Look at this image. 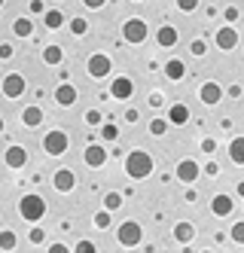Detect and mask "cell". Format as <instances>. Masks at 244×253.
Wrapping results in <instances>:
<instances>
[{"label": "cell", "mask_w": 244, "mask_h": 253, "mask_svg": "<svg viewBox=\"0 0 244 253\" xmlns=\"http://www.w3.org/2000/svg\"><path fill=\"white\" fill-rule=\"evenodd\" d=\"M229 159L235 165H244V137H232L229 143Z\"/></svg>", "instance_id": "22"}, {"label": "cell", "mask_w": 244, "mask_h": 253, "mask_svg": "<svg viewBox=\"0 0 244 253\" xmlns=\"http://www.w3.org/2000/svg\"><path fill=\"white\" fill-rule=\"evenodd\" d=\"M149 131H153L156 137H162V134L168 131V122H165V119H153V122H149Z\"/></svg>", "instance_id": "28"}, {"label": "cell", "mask_w": 244, "mask_h": 253, "mask_svg": "<svg viewBox=\"0 0 244 253\" xmlns=\"http://www.w3.org/2000/svg\"><path fill=\"white\" fill-rule=\"evenodd\" d=\"M0 88H3V95H6V98H22V95H25V88H28V83H25L22 74H6L3 83H0Z\"/></svg>", "instance_id": "7"}, {"label": "cell", "mask_w": 244, "mask_h": 253, "mask_svg": "<svg viewBox=\"0 0 244 253\" xmlns=\"http://www.w3.org/2000/svg\"><path fill=\"white\" fill-rule=\"evenodd\" d=\"M49 250H52V253H67L70 247H67V244H61V241H55V244H52Z\"/></svg>", "instance_id": "42"}, {"label": "cell", "mask_w": 244, "mask_h": 253, "mask_svg": "<svg viewBox=\"0 0 244 253\" xmlns=\"http://www.w3.org/2000/svg\"><path fill=\"white\" fill-rule=\"evenodd\" d=\"M101 134H104V140H116L119 137V125H101Z\"/></svg>", "instance_id": "30"}, {"label": "cell", "mask_w": 244, "mask_h": 253, "mask_svg": "<svg viewBox=\"0 0 244 253\" xmlns=\"http://www.w3.org/2000/svg\"><path fill=\"white\" fill-rule=\"evenodd\" d=\"M162 104V95H149V107H159Z\"/></svg>", "instance_id": "45"}, {"label": "cell", "mask_w": 244, "mask_h": 253, "mask_svg": "<svg viewBox=\"0 0 244 253\" xmlns=\"http://www.w3.org/2000/svg\"><path fill=\"white\" fill-rule=\"evenodd\" d=\"M201 174V168H198V162L195 159H183L180 165H177V177L183 180V183H195V177Z\"/></svg>", "instance_id": "12"}, {"label": "cell", "mask_w": 244, "mask_h": 253, "mask_svg": "<svg viewBox=\"0 0 244 253\" xmlns=\"http://www.w3.org/2000/svg\"><path fill=\"white\" fill-rule=\"evenodd\" d=\"M18 213H22L28 223L43 220V216H46V198H43V195H37V192L25 195L22 202H18Z\"/></svg>", "instance_id": "2"}, {"label": "cell", "mask_w": 244, "mask_h": 253, "mask_svg": "<svg viewBox=\"0 0 244 253\" xmlns=\"http://www.w3.org/2000/svg\"><path fill=\"white\" fill-rule=\"evenodd\" d=\"M226 22H229V25H232V22H238V9H235V6H229V9H226Z\"/></svg>", "instance_id": "41"}, {"label": "cell", "mask_w": 244, "mask_h": 253, "mask_svg": "<svg viewBox=\"0 0 244 253\" xmlns=\"http://www.w3.org/2000/svg\"><path fill=\"white\" fill-rule=\"evenodd\" d=\"M204 171H208V174H211V177H217V174H220V168H217V165H214V162H211V165H208V168H204Z\"/></svg>", "instance_id": "46"}, {"label": "cell", "mask_w": 244, "mask_h": 253, "mask_svg": "<svg viewBox=\"0 0 244 253\" xmlns=\"http://www.w3.org/2000/svg\"><path fill=\"white\" fill-rule=\"evenodd\" d=\"M125 122H138V110H135V107H128V110H125Z\"/></svg>", "instance_id": "43"}, {"label": "cell", "mask_w": 244, "mask_h": 253, "mask_svg": "<svg viewBox=\"0 0 244 253\" xmlns=\"http://www.w3.org/2000/svg\"><path fill=\"white\" fill-rule=\"evenodd\" d=\"M43 61H46L49 67L61 64V61H64V52H61V46H46V49H43Z\"/></svg>", "instance_id": "23"}, {"label": "cell", "mask_w": 244, "mask_h": 253, "mask_svg": "<svg viewBox=\"0 0 244 253\" xmlns=\"http://www.w3.org/2000/svg\"><path fill=\"white\" fill-rule=\"evenodd\" d=\"M125 174L131 180H146L149 174H153V156H149L146 150H131L125 156Z\"/></svg>", "instance_id": "1"}, {"label": "cell", "mask_w": 244, "mask_h": 253, "mask_svg": "<svg viewBox=\"0 0 244 253\" xmlns=\"http://www.w3.org/2000/svg\"><path fill=\"white\" fill-rule=\"evenodd\" d=\"M55 101H58L61 107H73L77 104V88H73L70 83H61L58 88H55Z\"/></svg>", "instance_id": "16"}, {"label": "cell", "mask_w": 244, "mask_h": 253, "mask_svg": "<svg viewBox=\"0 0 244 253\" xmlns=\"http://www.w3.org/2000/svg\"><path fill=\"white\" fill-rule=\"evenodd\" d=\"M12 58V46L9 43H0V61H9Z\"/></svg>", "instance_id": "37"}, {"label": "cell", "mask_w": 244, "mask_h": 253, "mask_svg": "<svg viewBox=\"0 0 244 253\" xmlns=\"http://www.w3.org/2000/svg\"><path fill=\"white\" fill-rule=\"evenodd\" d=\"M73 250H77V253H92V250H95V244H92V241H80Z\"/></svg>", "instance_id": "38"}, {"label": "cell", "mask_w": 244, "mask_h": 253, "mask_svg": "<svg viewBox=\"0 0 244 253\" xmlns=\"http://www.w3.org/2000/svg\"><path fill=\"white\" fill-rule=\"evenodd\" d=\"M52 186L58 189V192H70L73 186H77V174H73L70 168H58L52 174Z\"/></svg>", "instance_id": "9"}, {"label": "cell", "mask_w": 244, "mask_h": 253, "mask_svg": "<svg viewBox=\"0 0 244 253\" xmlns=\"http://www.w3.org/2000/svg\"><path fill=\"white\" fill-rule=\"evenodd\" d=\"M104 208H107V211L122 208V195H119V192H107V195H104Z\"/></svg>", "instance_id": "27"}, {"label": "cell", "mask_w": 244, "mask_h": 253, "mask_svg": "<svg viewBox=\"0 0 244 253\" xmlns=\"http://www.w3.org/2000/svg\"><path fill=\"white\" fill-rule=\"evenodd\" d=\"M86 122L92 125V128H98V125H101V113H98V110H89V113H86Z\"/></svg>", "instance_id": "36"}, {"label": "cell", "mask_w": 244, "mask_h": 253, "mask_svg": "<svg viewBox=\"0 0 244 253\" xmlns=\"http://www.w3.org/2000/svg\"><path fill=\"white\" fill-rule=\"evenodd\" d=\"M43 22H46L49 31H58V28L64 25V15H61L58 9H46V12H43Z\"/></svg>", "instance_id": "24"}, {"label": "cell", "mask_w": 244, "mask_h": 253, "mask_svg": "<svg viewBox=\"0 0 244 253\" xmlns=\"http://www.w3.org/2000/svg\"><path fill=\"white\" fill-rule=\"evenodd\" d=\"M0 131H3V116H0Z\"/></svg>", "instance_id": "48"}, {"label": "cell", "mask_w": 244, "mask_h": 253, "mask_svg": "<svg viewBox=\"0 0 244 253\" xmlns=\"http://www.w3.org/2000/svg\"><path fill=\"white\" fill-rule=\"evenodd\" d=\"M12 31H15V37H31L34 25H31V19H15L12 22Z\"/></svg>", "instance_id": "25"}, {"label": "cell", "mask_w": 244, "mask_h": 253, "mask_svg": "<svg viewBox=\"0 0 244 253\" xmlns=\"http://www.w3.org/2000/svg\"><path fill=\"white\" fill-rule=\"evenodd\" d=\"M15 244H18L15 232H9V229H0V250H15Z\"/></svg>", "instance_id": "26"}, {"label": "cell", "mask_w": 244, "mask_h": 253, "mask_svg": "<svg viewBox=\"0 0 244 253\" xmlns=\"http://www.w3.org/2000/svg\"><path fill=\"white\" fill-rule=\"evenodd\" d=\"M83 159H86V165H89V168H104V165H107V150L92 143V147L83 153Z\"/></svg>", "instance_id": "13"}, {"label": "cell", "mask_w": 244, "mask_h": 253, "mask_svg": "<svg viewBox=\"0 0 244 253\" xmlns=\"http://www.w3.org/2000/svg\"><path fill=\"white\" fill-rule=\"evenodd\" d=\"M67 147H70V137H67L64 131H49V134L43 137V150H46L49 156H64Z\"/></svg>", "instance_id": "5"}, {"label": "cell", "mask_w": 244, "mask_h": 253, "mask_svg": "<svg viewBox=\"0 0 244 253\" xmlns=\"http://www.w3.org/2000/svg\"><path fill=\"white\" fill-rule=\"evenodd\" d=\"M31 12H43V3H40V0H31Z\"/></svg>", "instance_id": "44"}, {"label": "cell", "mask_w": 244, "mask_h": 253, "mask_svg": "<svg viewBox=\"0 0 244 253\" xmlns=\"http://www.w3.org/2000/svg\"><path fill=\"white\" fill-rule=\"evenodd\" d=\"M28 238H31V244H43V241H46V232H43V229H31Z\"/></svg>", "instance_id": "33"}, {"label": "cell", "mask_w": 244, "mask_h": 253, "mask_svg": "<svg viewBox=\"0 0 244 253\" xmlns=\"http://www.w3.org/2000/svg\"><path fill=\"white\" fill-rule=\"evenodd\" d=\"M238 195L244 198V180H241V183H238Z\"/></svg>", "instance_id": "47"}, {"label": "cell", "mask_w": 244, "mask_h": 253, "mask_svg": "<svg viewBox=\"0 0 244 253\" xmlns=\"http://www.w3.org/2000/svg\"><path fill=\"white\" fill-rule=\"evenodd\" d=\"M177 28H171V25H165V28H159L156 31V43L162 46V49H174L177 46Z\"/></svg>", "instance_id": "15"}, {"label": "cell", "mask_w": 244, "mask_h": 253, "mask_svg": "<svg viewBox=\"0 0 244 253\" xmlns=\"http://www.w3.org/2000/svg\"><path fill=\"white\" fill-rule=\"evenodd\" d=\"M214 43H217L223 52L235 49V46H238V31H235L232 25H226V28H217V34H214Z\"/></svg>", "instance_id": "8"}, {"label": "cell", "mask_w": 244, "mask_h": 253, "mask_svg": "<svg viewBox=\"0 0 244 253\" xmlns=\"http://www.w3.org/2000/svg\"><path fill=\"white\" fill-rule=\"evenodd\" d=\"M201 150H204V153H214V150H217V143H214L211 137H204V140H201Z\"/></svg>", "instance_id": "39"}, {"label": "cell", "mask_w": 244, "mask_h": 253, "mask_svg": "<svg viewBox=\"0 0 244 253\" xmlns=\"http://www.w3.org/2000/svg\"><path fill=\"white\" fill-rule=\"evenodd\" d=\"M116 238H119V244H122V247H138V244L144 241V229H141V223L128 220V223H122V226H119Z\"/></svg>", "instance_id": "3"}, {"label": "cell", "mask_w": 244, "mask_h": 253, "mask_svg": "<svg viewBox=\"0 0 244 253\" xmlns=\"http://www.w3.org/2000/svg\"><path fill=\"white\" fill-rule=\"evenodd\" d=\"M83 3H86L89 9H101V6L107 3V0H83Z\"/></svg>", "instance_id": "40"}, {"label": "cell", "mask_w": 244, "mask_h": 253, "mask_svg": "<svg viewBox=\"0 0 244 253\" xmlns=\"http://www.w3.org/2000/svg\"><path fill=\"white\" fill-rule=\"evenodd\" d=\"M122 37L128 40V43H144L146 40V22L144 19H128L125 25H122Z\"/></svg>", "instance_id": "6"}, {"label": "cell", "mask_w": 244, "mask_h": 253, "mask_svg": "<svg viewBox=\"0 0 244 253\" xmlns=\"http://www.w3.org/2000/svg\"><path fill=\"white\" fill-rule=\"evenodd\" d=\"M95 226H98V229H107V226H110V211L95 213Z\"/></svg>", "instance_id": "32"}, {"label": "cell", "mask_w": 244, "mask_h": 253, "mask_svg": "<svg viewBox=\"0 0 244 253\" xmlns=\"http://www.w3.org/2000/svg\"><path fill=\"white\" fill-rule=\"evenodd\" d=\"M168 122H171V125H186V122H190V107H186V104H171Z\"/></svg>", "instance_id": "18"}, {"label": "cell", "mask_w": 244, "mask_h": 253, "mask_svg": "<svg viewBox=\"0 0 244 253\" xmlns=\"http://www.w3.org/2000/svg\"><path fill=\"white\" fill-rule=\"evenodd\" d=\"M232 208H235V205H232V198H229V195H223V192H220V195H214L211 211H214L217 216H229V213H232Z\"/></svg>", "instance_id": "20"}, {"label": "cell", "mask_w": 244, "mask_h": 253, "mask_svg": "<svg viewBox=\"0 0 244 253\" xmlns=\"http://www.w3.org/2000/svg\"><path fill=\"white\" fill-rule=\"evenodd\" d=\"M3 3H6V0H0V9H3Z\"/></svg>", "instance_id": "49"}, {"label": "cell", "mask_w": 244, "mask_h": 253, "mask_svg": "<svg viewBox=\"0 0 244 253\" xmlns=\"http://www.w3.org/2000/svg\"><path fill=\"white\" fill-rule=\"evenodd\" d=\"M174 238H177L180 244H190V241L195 238V223H190V220H180V223L174 226Z\"/></svg>", "instance_id": "17"}, {"label": "cell", "mask_w": 244, "mask_h": 253, "mask_svg": "<svg viewBox=\"0 0 244 253\" xmlns=\"http://www.w3.org/2000/svg\"><path fill=\"white\" fill-rule=\"evenodd\" d=\"M110 67H113V61H110L104 52H95V55L86 61V70H89L92 80H104V77H110Z\"/></svg>", "instance_id": "4"}, {"label": "cell", "mask_w": 244, "mask_h": 253, "mask_svg": "<svg viewBox=\"0 0 244 253\" xmlns=\"http://www.w3.org/2000/svg\"><path fill=\"white\" fill-rule=\"evenodd\" d=\"M195 6H198V0H177V9L180 12H193Z\"/></svg>", "instance_id": "34"}, {"label": "cell", "mask_w": 244, "mask_h": 253, "mask_svg": "<svg viewBox=\"0 0 244 253\" xmlns=\"http://www.w3.org/2000/svg\"><path fill=\"white\" fill-rule=\"evenodd\" d=\"M165 77H168V80H174V83H177V80H183V77H186L183 61H180V58H171V61L165 64Z\"/></svg>", "instance_id": "21"}, {"label": "cell", "mask_w": 244, "mask_h": 253, "mask_svg": "<svg viewBox=\"0 0 244 253\" xmlns=\"http://www.w3.org/2000/svg\"><path fill=\"white\" fill-rule=\"evenodd\" d=\"M232 241H235V244H244V220L232 226Z\"/></svg>", "instance_id": "31"}, {"label": "cell", "mask_w": 244, "mask_h": 253, "mask_svg": "<svg viewBox=\"0 0 244 253\" xmlns=\"http://www.w3.org/2000/svg\"><path fill=\"white\" fill-rule=\"evenodd\" d=\"M22 122L28 125V128H37V125H43V110H40L37 104L25 107V110H22Z\"/></svg>", "instance_id": "19"}, {"label": "cell", "mask_w": 244, "mask_h": 253, "mask_svg": "<svg viewBox=\"0 0 244 253\" xmlns=\"http://www.w3.org/2000/svg\"><path fill=\"white\" fill-rule=\"evenodd\" d=\"M198 98H201V104H208V107H214V104H220L223 101V85L220 83H204L201 88H198Z\"/></svg>", "instance_id": "11"}, {"label": "cell", "mask_w": 244, "mask_h": 253, "mask_svg": "<svg viewBox=\"0 0 244 253\" xmlns=\"http://www.w3.org/2000/svg\"><path fill=\"white\" fill-rule=\"evenodd\" d=\"M3 162H6L9 168H25L28 165V150L25 147H9L3 153Z\"/></svg>", "instance_id": "14"}, {"label": "cell", "mask_w": 244, "mask_h": 253, "mask_svg": "<svg viewBox=\"0 0 244 253\" xmlns=\"http://www.w3.org/2000/svg\"><path fill=\"white\" fill-rule=\"evenodd\" d=\"M70 31L77 34V37H83V34L89 31V22H86V19H73V22H70Z\"/></svg>", "instance_id": "29"}, {"label": "cell", "mask_w": 244, "mask_h": 253, "mask_svg": "<svg viewBox=\"0 0 244 253\" xmlns=\"http://www.w3.org/2000/svg\"><path fill=\"white\" fill-rule=\"evenodd\" d=\"M204 49H208V46H204V40H193L190 43V52H193V55H198V58L204 55Z\"/></svg>", "instance_id": "35"}, {"label": "cell", "mask_w": 244, "mask_h": 253, "mask_svg": "<svg viewBox=\"0 0 244 253\" xmlns=\"http://www.w3.org/2000/svg\"><path fill=\"white\" fill-rule=\"evenodd\" d=\"M110 95H113L116 101H128L131 95H135V83H131V77H116L113 85H110Z\"/></svg>", "instance_id": "10"}]
</instances>
